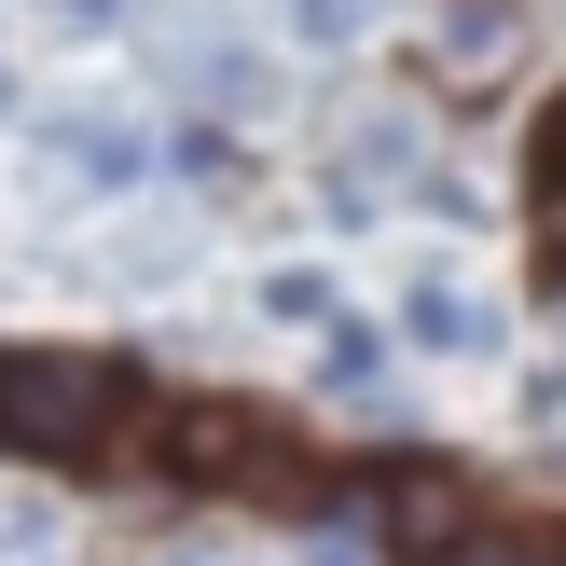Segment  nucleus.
<instances>
[{"mask_svg":"<svg viewBox=\"0 0 566 566\" xmlns=\"http://www.w3.org/2000/svg\"><path fill=\"white\" fill-rule=\"evenodd\" d=\"M55 14H70V28H111V14H125V0H55Z\"/></svg>","mask_w":566,"mask_h":566,"instance_id":"6e6552de","label":"nucleus"},{"mask_svg":"<svg viewBox=\"0 0 566 566\" xmlns=\"http://www.w3.org/2000/svg\"><path fill=\"white\" fill-rule=\"evenodd\" d=\"M42 153L55 166H83V180H138V166H153V138H138V125H97V111H70V125H42Z\"/></svg>","mask_w":566,"mask_h":566,"instance_id":"20e7f679","label":"nucleus"},{"mask_svg":"<svg viewBox=\"0 0 566 566\" xmlns=\"http://www.w3.org/2000/svg\"><path fill=\"white\" fill-rule=\"evenodd\" d=\"M401 332H415V346H484V304H470V291H415Z\"/></svg>","mask_w":566,"mask_h":566,"instance_id":"423d86ee","label":"nucleus"},{"mask_svg":"<svg viewBox=\"0 0 566 566\" xmlns=\"http://www.w3.org/2000/svg\"><path fill=\"white\" fill-rule=\"evenodd\" d=\"M263 304H276V318H304V332H332V276H263Z\"/></svg>","mask_w":566,"mask_h":566,"instance_id":"0eeeda50","label":"nucleus"},{"mask_svg":"<svg viewBox=\"0 0 566 566\" xmlns=\"http://www.w3.org/2000/svg\"><path fill=\"white\" fill-rule=\"evenodd\" d=\"M332 401H346V415H401V387H387V346H374V332H346V318H332Z\"/></svg>","mask_w":566,"mask_h":566,"instance_id":"39448f33","label":"nucleus"},{"mask_svg":"<svg viewBox=\"0 0 566 566\" xmlns=\"http://www.w3.org/2000/svg\"><path fill=\"white\" fill-rule=\"evenodd\" d=\"M539 166H553V193H566V125H553V153H539Z\"/></svg>","mask_w":566,"mask_h":566,"instance_id":"9d476101","label":"nucleus"},{"mask_svg":"<svg viewBox=\"0 0 566 566\" xmlns=\"http://www.w3.org/2000/svg\"><path fill=\"white\" fill-rule=\"evenodd\" d=\"M318 566H374V553H359V539H318Z\"/></svg>","mask_w":566,"mask_h":566,"instance_id":"1a4fd4ad","label":"nucleus"},{"mask_svg":"<svg viewBox=\"0 0 566 566\" xmlns=\"http://www.w3.org/2000/svg\"><path fill=\"white\" fill-rule=\"evenodd\" d=\"M387 553L401 566H457L470 553V484H401L387 497Z\"/></svg>","mask_w":566,"mask_h":566,"instance_id":"7ed1b4c3","label":"nucleus"},{"mask_svg":"<svg viewBox=\"0 0 566 566\" xmlns=\"http://www.w3.org/2000/svg\"><path fill=\"white\" fill-rule=\"evenodd\" d=\"M138 457L166 470V484H291V429L249 401H208V387H180V401L138 429Z\"/></svg>","mask_w":566,"mask_h":566,"instance_id":"f257e3e1","label":"nucleus"},{"mask_svg":"<svg viewBox=\"0 0 566 566\" xmlns=\"http://www.w3.org/2000/svg\"><path fill=\"white\" fill-rule=\"evenodd\" d=\"M0 429L28 457H111L125 442V374L111 359H14L0 374Z\"/></svg>","mask_w":566,"mask_h":566,"instance_id":"f03ea898","label":"nucleus"}]
</instances>
